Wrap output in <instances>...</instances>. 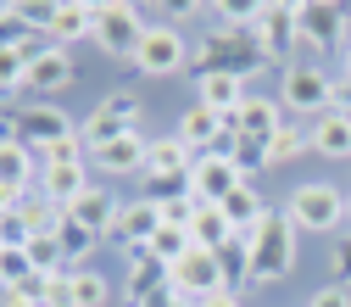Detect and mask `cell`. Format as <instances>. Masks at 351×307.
Returning a JSON list of instances; mask_svg holds the SVG:
<instances>
[{
  "mask_svg": "<svg viewBox=\"0 0 351 307\" xmlns=\"http://www.w3.org/2000/svg\"><path fill=\"white\" fill-rule=\"evenodd\" d=\"M268 51H262V39L251 28H212L201 45H190V78H206V73H234V78H256L268 73Z\"/></svg>",
  "mask_w": 351,
  "mask_h": 307,
  "instance_id": "obj_1",
  "label": "cell"
},
{
  "mask_svg": "<svg viewBox=\"0 0 351 307\" xmlns=\"http://www.w3.org/2000/svg\"><path fill=\"white\" fill-rule=\"evenodd\" d=\"M295 269V218L290 212H268L256 246H251V285H279Z\"/></svg>",
  "mask_w": 351,
  "mask_h": 307,
  "instance_id": "obj_2",
  "label": "cell"
},
{
  "mask_svg": "<svg viewBox=\"0 0 351 307\" xmlns=\"http://www.w3.org/2000/svg\"><path fill=\"white\" fill-rule=\"evenodd\" d=\"M128 67H134V78H173V73L190 67V39H184L179 28L156 23V28L140 34V45H134V56H128Z\"/></svg>",
  "mask_w": 351,
  "mask_h": 307,
  "instance_id": "obj_3",
  "label": "cell"
},
{
  "mask_svg": "<svg viewBox=\"0 0 351 307\" xmlns=\"http://www.w3.org/2000/svg\"><path fill=\"white\" fill-rule=\"evenodd\" d=\"M145 106H140V95L134 90H117V95H106L90 117H84L78 123V135H84V151H90V157H101L106 146H117L123 135H128V128H140L134 117H140Z\"/></svg>",
  "mask_w": 351,
  "mask_h": 307,
  "instance_id": "obj_4",
  "label": "cell"
},
{
  "mask_svg": "<svg viewBox=\"0 0 351 307\" xmlns=\"http://www.w3.org/2000/svg\"><path fill=\"white\" fill-rule=\"evenodd\" d=\"M279 106L285 112H335V78L313 62H290L279 78Z\"/></svg>",
  "mask_w": 351,
  "mask_h": 307,
  "instance_id": "obj_5",
  "label": "cell"
},
{
  "mask_svg": "<svg viewBox=\"0 0 351 307\" xmlns=\"http://www.w3.org/2000/svg\"><path fill=\"white\" fill-rule=\"evenodd\" d=\"M140 34H145V17L140 6H128V0H112V6H95V45L112 56V62H128L140 45Z\"/></svg>",
  "mask_w": 351,
  "mask_h": 307,
  "instance_id": "obj_6",
  "label": "cell"
},
{
  "mask_svg": "<svg viewBox=\"0 0 351 307\" xmlns=\"http://www.w3.org/2000/svg\"><path fill=\"white\" fill-rule=\"evenodd\" d=\"M290 218H295V229H313V235H335V229L346 224V196H340L335 185L313 179V185H301V190L290 196Z\"/></svg>",
  "mask_w": 351,
  "mask_h": 307,
  "instance_id": "obj_7",
  "label": "cell"
},
{
  "mask_svg": "<svg viewBox=\"0 0 351 307\" xmlns=\"http://www.w3.org/2000/svg\"><path fill=\"white\" fill-rule=\"evenodd\" d=\"M346 6H335V0H301L295 12V51H335L346 45Z\"/></svg>",
  "mask_w": 351,
  "mask_h": 307,
  "instance_id": "obj_8",
  "label": "cell"
},
{
  "mask_svg": "<svg viewBox=\"0 0 351 307\" xmlns=\"http://www.w3.org/2000/svg\"><path fill=\"white\" fill-rule=\"evenodd\" d=\"M295 12L301 0H256V17H251V34L262 39V51H268L274 67H290V51H295Z\"/></svg>",
  "mask_w": 351,
  "mask_h": 307,
  "instance_id": "obj_9",
  "label": "cell"
},
{
  "mask_svg": "<svg viewBox=\"0 0 351 307\" xmlns=\"http://www.w3.org/2000/svg\"><path fill=\"white\" fill-rule=\"evenodd\" d=\"M167 285H173V296H184V302H206V296H217L223 291V269H217V251H190V257H179L167 269Z\"/></svg>",
  "mask_w": 351,
  "mask_h": 307,
  "instance_id": "obj_10",
  "label": "cell"
},
{
  "mask_svg": "<svg viewBox=\"0 0 351 307\" xmlns=\"http://www.w3.org/2000/svg\"><path fill=\"white\" fill-rule=\"evenodd\" d=\"M17 117V140L28 146V151H45V146H56V140H67V135H78V128L67 123V112L62 106H51V101H28L23 112H12Z\"/></svg>",
  "mask_w": 351,
  "mask_h": 307,
  "instance_id": "obj_11",
  "label": "cell"
},
{
  "mask_svg": "<svg viewBox=\"0 0 351 307\" xmlns=\"http://www.w3.org/2000/svg\"><path fill=\"white\" fill-rule=\"evenodd\" d=\"M73 78H78L73 56H67L62 45H45V51L28 62V73H23V95H62Z\"/></svg>",
  "mask_w": 351,
  "mask_h": 307,
  "instance_id": "obj_12",
  "label": "cell"
},
{
  "mask_svg": "<svg viewBox=\"0 0 351 307\" xmlns=\"http://www.w3.org/2000/svg\"><path fill=\"white\" fill-rule=\"evenodd\" d=\"M95 179H90V162H45L39 168V196H45L51 207H73L84 190H90Z\"/></svg>",
  "mask_w": 351,
  "mask_h": 307,
  "instance_id": "obj_13",
  "label": "cell"
},
{
  "mask_svg": "<svg viewBox=\"0 0 351 307\" xmlns=\"http://www.w3.org/2000/svg\"><path fill=\"white\" fill-rule=\"evenodd\" d=\"M156 291H167V262L151 246H128V302H151Z\"/></svg>",
  "mask_w": 351,
  "mask_h": 307,
  "instance_id": "obj_14",
  "label": "cell"
},
{
  "mask_svg": "<svg viewBox=\"0 0 351 307\" xmlns=\"http://www.w3.org/2000/svg\"><path fill=\"white\" fill-rule=\"evenodd\" d=\"M156 229H162V207H156V201H145V196H140V201H123V207H117L112 235L123 240V251H128V246H151V235H156Z\"/></svg>",
  "mask_w": 351,
  "mask_h": 307,
  "instance_id": "obj_15",
  "label": "cell"
},
{
  "mask_svg": "<svg viewBox=\"0 0 351 307\" xmlns=\"http://www.w3.org/2000/svg\"><path fill=\"white\" fill-rule=\"evenodd\" d=\"M95 34V0H67V6H56L51 12V23H45V39L51 45H73V39H90Z\"/></svg>",
  "mask_w": 351,
  "mask_h": 307,
  "instance_id": "obj_16",
  "label": "cell"
},
{
  "mask_svg": "<svg viewBox=\"0 0 351 307\" xmlns=\"http://www.w3.org/2000/svg\"><path fill=\"white\" fill-rule=\"evenodd\" d=\"M245 78H234V73H206V78H195V101L206 106V112H217V117H229V112H240L245 106Z\"/></svg>",
  "mask_w": 351,
  "mask_h": 307,
  "instance_id": "obj_17",
  "label": "cell"
},
{
  "mask_svg": "<svg viewBox=\"0 0 351 307\" xmlns=\"http://www.w3.org/2000/svg\"><path fill=\"white\" fill-rule=\"evenodd\" d=\"M0 185L17 190V196H34L39 190V162L23 140H0Z\"/></svg>",
  "mask_w": 351,
  "mask_h": 307,
  "instance_id": "obj_18",
  "label": "cell"
},
{
  "mask_svg": "<svg viewBox=\"0 0 351 307\" xmlns=\"http://www.w3.org/2000/svg\"><path fill=\"white\" fill-rule=\"evenodd\" d=\"M101 168L112 173V179H128V173H145L151 168V140H145V128H128V135L117 146L101 151Z\"/></svg>",
  "mask_w": 351,
  "mask_h": 307,
  "instance_id": "obj_19",
  "label": "cell"
},
{
  "mask_svg": "<svg viewBox=\"0 0 351 307\" xmlns=\"http://www.w3.org/2000/svg\"><path fill=\"white\" fill-rule=\"evenodd\" d=\"M306 140H313V151H318V157L346 162V157H351V117H346V112H324V117H313Z\"/></svg>",
  "mask_w": 351,
  "mask_h": 307,
  "instance_id": "obj_20",
  "label": "cell"
},
{
  "mask_svg": "<svg viewBox=\"0 0 351 307\" xmlns=\"http://www.w3.org/2000/svg\"><path fill=\"white\" fill-rule=\"evenodd\" d=\"M234 185H245L234 162H223V157H201V162H195V201H212V207H217Z\"/></svg>",
  "mask_w": 351,
  "mask_h": 307,
  "instance_id": "obj_21",
  "label": "cell"
},
{
  "mask_svg": "<svg viewBox=\"0 0 351 307\" xmlns=\"http://www.w3.org/2000/svg\"><path fill=\"white\" fill-rule=\"evenodd\" d=\"M117 207L123 201H112V190H101V185H90V190H84L67 212L78 218V224L84 229H90V235H112V224H117Z\"/></svg>",
  "mask_w": 351,
  "mask_h": 307,
  "instance_id": "obj_22",
  "label": "cell"
},
{
  "mask_svg": "<svg viewBox=\"0 0 351 307\" xmlns=\"http://www.w3.org/2000/svg\"><path fill=\"white\" fill-rule=\"evenodd\" d=\"M179 140H184L195 157H212V146L223 140V117H217V112H206V106L195 101V106L179 117Z\"/></svg>",
  "mask_w": 351,
  "mask_h": 307,
  "instance_id": "obj_23",
  "label": "cell"
},
{
  "mask_svg": "<svg viewBox=\"0 0 351 307\" xmlns=\"http://www.w3.org/2000/svg\"><path fill=\"white\" fill-rule=\"evenodd\" d=\"M190 240H195L201 251H217V246H229V240H234V229H229L223 207H212V201H195V218H190Z\"/></svg>",
  "mask_w": 351,
  "mask_h": 307,
  "instance_id": "obj_24",
  "label": "cell"
},
{
  "mask_svg": "<svg viewBox=\"0 0 351 307\" xmlns=\"http://www.w3.org/2000/svg\"><path fill=\"white\" fill-rule=\"evenodd\" d=\"M145 185V201L167 207V201H190L195 196V173H140Z\"/></svg>",
  "mask_w": 351,
  "mask_h": 307,
  "instance_id": "obj_25",
  "label": "cell"
},
{
  "mask_svg": "<svg viewBox=\"0 0 351 307\" xmlns=\"http://www.w3.org/2000/svg\"><path fill=\"white\" fill-rule=\"evenodd\" d=\"M195 151L179 140V135H167V140H151V168L145 173H195Z\"/></svg>",
  "mask_w": 351,
  "mask_h": 307,
  "instance_id": "obj_26",
  "label": "cell"
},
{
  "mask_svg": "<svg viewBox=\"0 0 351 307\" xmlns=\"http://www.w3.org/2000/svg\"><path fill=\"white\" fill-rule=\"evenodd\" d=\"M217 269H223V291L234 296V291L251 280V246H245V240H229V246H217Z\"/></svg>",
  "mask_w": 351,
  "mask_h": 307,
  "instance_id": "obj_27",
  "label": "cell"
},
{
  "mask_svg": "<svg viewBox=\"0 0 351 307\" xmlns=\"http://www.w3.org/2000/svg\"><path fill=\"white\" fill-rule=\"evenodd\" d=\"M95 240H101V235H90V229H84L73 212H62V218H56V246H62V257H67V274H73V262H78L84 251H90Z\"/></svg>",
  "mask_w": 351,
  "mask_h": 307,
  "instance_id": "obj_28",
  "label": "cell"
},
{
  "mask_svg": "<svg viewBox=\"0 0 351 307\" xmlns=\"http://www.w3.org/2000/svg\"><path fill=\"white\" fill-rule=\"evenodd\" d=\"M17 218H23V229H28V235H56V218H62V207H51L45 196L34 190V196H23V201H17Z\"/></svg>",
  "mask_w": 351,
  "mask_h": 307,
  "instance_id": "obj_29",
  "label": "cell"
},
{
  "mask_svg": "<svg viewBox=\"0 0 351 307\" xmlns=\"http://www.w3.org/2000/svg\"><path fill=\"white\" fill-rule=\"evenodd\" d=\"M301 151H313V140H306V128H301V123L290 117V123L279 128V135L268 140V168H279V162H295Z\"/></svg>",
  "mask_w": 351,
  "mask_h": 307,
  "instance_id": "obj_30",
  "label": "cell"
},
{
  "mask_svg": "<svg viewBox=\"0 0 351 307\" xmlns=\"http://www.w3.org/2000/svg\"><path fill=\"white\" fill-rule=\"evenodd\" d=\"M67 291H73V307H106V302H112V285H106L101 274H90V269H73Z\"/></svg>",
  "mask_w": 351,
  "mask_h": 307,
  "instance_id": "obj_31",
  "label": "cell"
},
{
  "mask_svg": "<svg viewBox=\"0 0 351 307\" xmlns=\"http://www.w3.org/2000/svg\"><path fill=\"white\" fill-rule=\"evenodd\" d=\"M151 251H156L167 269H173L179 257H190V251H195V240H190V229H179V224H162V229L151 235Z\"/></svg>",
  "mask_w": 351,
  "mask_h": 307,
  "instance_id": "obj_32",
  "label": "cell"
},
{
  "mask_svg": "<svg viewBox=\"0 0 351 307\" xmlns=\"http://www.w3.org/2000/svg\"><path fill=\"white\" fill-rule=\"evenodd\" d=\"M23 251H28V262H34V274H67V257H62L56 235H34Z\"/></svg>",
  "mask_w": 351,
  "mask_h": 307,
  "instance_id": "obj_33",
  "label": "cell"
},
{
  "mask_svg": "<svg viewBox=\"0 0 351 307\" xmlns=\"http://www.w3.org/2000/svg\"><path fill=\"white\" fill-rule=\"evenodd\" d=\"M67 280H73V274H34L28 296H34L39 307H73V291H67Z\"/></svg>",
  "mask_w": 351,
  "mask_h": 307,
  "instance_id": "obj_34",
  "label": "cell"
},
{
  "mask_svg": "<svg viewBox=\"0 0 351 307\" xmlns=\"http://www.w3.org/2000/svg\"><path fill=\"white\" fill-rule=\"evenodd\" d=\"M34 285V262H28V251H0V291H28Z\"/></svg>",
  "mask_w": 351,
  "mask_h": 307,
  "instance_id": "obj_35",
  "label": "cell"
},
{
  "mask_svg": "<svg viewBox=\"0 0 351 307\" xmlns=\"http://www.w3.org/2000/svg\"><path fill=\"white\" fill-rule=\"evenodd\" d=\"M212 17L223 23V28H251L256 6H251V0H217V6H212Z\"/></svg>",
  "mask_w": 351,
  "mask_h": 307,
  "instance_id": "obj_36",
  "label": "cell"
},
{
  "mask_svg": "<svg viewBox=\"0 0 351 307\" xmlns=\"http://www.w3.org/2000/svg\"><path fill=\"white\" fill-rule=\"evenodd\" d=\"M28 240H34V235L23 229V218H17V207H12V212H0V251H23Z\"/></svg>",
  "mask_w": 351,
  "mask_h": 307,
  "instance_id": "obj_37",
  "label": "cell"
},
{
  "mask_svg": "<svg viewBox=\"0 0 351 307\" xmlns=\"http://www.w3.org/2000/svg\"><path fill=\"white\" fill-rule=\"evenodd\" d=\"M45 162H84V135H67V140L45 146V151H39V168H45Z\"/></svg>",
  "mask_w": 351,
  "mask_h": 307,
  "instance_id": "obj_38",
  "label": "cell"
},
{
  "mask_svg": "<svg viewBox=\"0 0 351 307\" xmlns=\"http://www.w3.org/2000/svg\"><path fill=\"white\" fill-rule=\"evenodd\" d=\"M329 274H335V285H351V235L329 251Z\"/></svg>",
  "mask_w": 351,
  "mask_h": 307,
  "instance_id": "obj_39",
  "label": "cell"
},
{
  "mask_svg": "<svg viewBox=\"0 0 351 307\" xmlns=\"http://www.w3.org/2000/svg\"><path fill=\"white\" fill-rule=\"evenodd\" d=\"M306 307H351V296H346V285H324V291H313Z\"/></svg>",
  "mask_w": 351,
  "mask_h": 307,
  "instance_id": "obj_40",
  "label": "cell"
},
{
  "mask_svg": "<svg viewBox=\"0 0 351 307\" xmlns=\"http://www.w3.org/2000/svg\"><path fill=\"white\" fill-rule=\"evenodd\" d=\"M162 17H167V28H173V23H190V17H201V6H195V0H173V6H162Z\"/></svg>",
  "mask_w": 351,
  "mask_h": 307,
  "instance_id": "obj_41",
  "label": "cell"
},
{
  "mask_svg": "<svg viewBox=\"0 0 351 307\" xmlns=\"http://www.w3.org/2000/svg\"><path fill=\"white\" fill-rule=\"evenodd\" d=\"M335 112H351V73L335 78Z\"/></svg>",
  "mask_w": 351,
  "mask_h": 307,
  "instance_id": "obj_42",
  "label": "cell"
},
{
  "mask_svg": "<svg viewBox=\"0 0 351 307\" xmlns=\"http://www.w3.org/2000/svg\"><path fill=\"white\" fill-rule=\"evenodd\" d=\"M0 307H39L28 291H12V296H0Z\"/></svg>",
  "mask_w": 351,
  "mask_h": 307,
  "instance_id": "obj_43",
  "label": "cell"
},
{
  "mask_svg": "<svg viewBox=\"0 0 351 307\" xmlns=\"http://www.w3.org/2000/svg\"><path fill=\"white\" fill-rule=\"evenodd\" d=\"M201 307H240V296H229V291H217V296H206Z\"/></svg>",
  "mask_w": 351,
  "mask_h": 307,
  "instance_id": "obj_44",
  "label": "cell"
},
{
  "mask_svg": "<svg viewBox=\"0 0 351 307\" xmlns=\"http://www.w3.org/2000/svg\"><path fill=\"white\" fill-rule=\"evenodd\" d=\"M17 201H23V196H17V190H6V185H0V212H12V207H17Z\"/></svg>",
  "mask_w": 351,
  "mask_h": 307,
  "instance_id": "obj_45",
  "label": "cell"
},
{
  "mask_svg": "<svg viewBox=\"0 0 351 307\" xmlns=\"http://www.w3.org/2000/svg\"><path fill=\"white\" fill-rule=\"evenodd\" d=\"M346 73H351V39H346Z\"/></svg>",
  "mask_w": 351,
  "mask_h": 307,
  "instance_id": "obj_46",
  "label": "cell"
},
{
  "mask_svg": "<svg viewBox=\"0 0 351 307\" xmlns=\"http://www.w3.org/2000/svg\"><path fill=\"white\" fill-rule=\"evenodd\" d=\"M173 307H195V302H184V296H179V302H173Z\"/></svg>",
  "mask_w": 351,
  "mask_h": 307,
  "instance_id": "obj_47",
  "label": "cell"
},
{
  "mask_svg": "<svg viewBox=\"0 0 351 307\" xmlns=\"http://www.w3.org/2000/svg\"><path fill=\"white\" fill-rule=\"evenodd\" d=\"M346 224H351V196H346Z\"/></svg>",
  "mask_w": 351,
  "mask_h": 307,
  "instance_id": "obj_48",
  "label": "cell"
}]
</instances>
